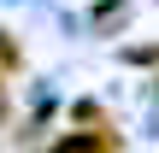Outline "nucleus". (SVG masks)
<instances>
[{"label": "nucleus", "instance_id": "7ed1b4c3", "mask_svg": "<svg viewBox=\"0 0 159 153\" xmlns=\"http://www.w3.org/2000/svg\"><path fill=\"white\" fill-rule=\"evenodd\" d=\"M0 71H12V77L24 71V47L12 41V29H0Z\"/></svg>", "mask_w": 159, "mask_h": 153}, {"label": "nucleus", "instance_id": "f257e3e1", "mask_svg": "<svg viewBox=\"0 0 159 153\" xmlns=\"http://www.w3.org/2000/svg\"><path fill=\"white\" fill-rule=\"evenodd\" d=\"M53 147L59 153H118L124 147V136H118V124H77L71 136H53Z\"/></svg>", "mask_w": 159, "mask_h": 153}, {"label": "nucleus", "instance_id": "f03ea898", "mask_svg": "<svg viewBox=\"0 0 159 153\" xmlns=\"http://www.w3.org/2000/svg\"><path fill=\"white\" fill-rule=\"evenodd\" d=\"M71 124H112V112H106L100 100H77V106H71Z\"/></svg>", "mask_w": 159, "mask_h": 153}, {"label": "nucleus", "instance_id": "20e7f679", "mask_svg": "<svg viewBox=\"0 0 159 153\" xmlns=\"http://www.w3.org/2000/svg\"><path fill=\"white\" fill-rule=\"evenodd\" d=\"M124 65H159V47H124Z\"/></svg>", "mask_w": 159, "mask_h": 153}, {"label": "nucleus", "instance_id": "39448f33", "mask_svg": "<svg viewBox=\"0 0 159 153\" xmlns=\"http://www.w3.org/2000/svg\"><path fill=\"white\" fill-rule=\"evenodd\" d=\"M6 83H12V71H0V124H12V88Z\"/></svg>", "mask_w": 159, "mask_h": 153}]
</instances>
